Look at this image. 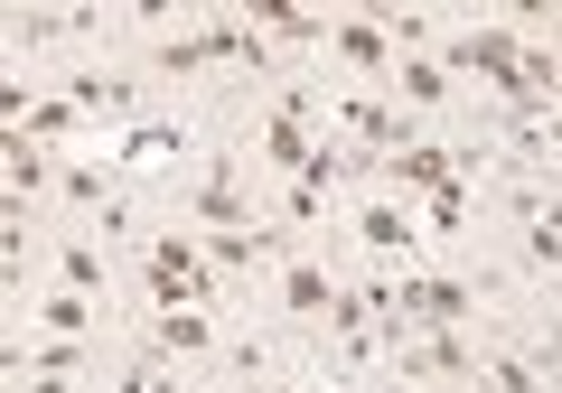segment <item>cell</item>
<instances>
[{
	"mask_svg": "<svg viewBox=\"0 0 562 393\" xmlns=\"http://www.w3.org/2000/svg\"><path fill=\"white\" fill-rule=\"evenodd\" d=\"M188 206H198V225H216V235H235V225H244V188H235V178H198Z\"/></svg>",
	"mask_w": 562,
	"mask_h": 393,
	"instance_id": "52a82bcc",
	"label": "cell"
},
{
	"mask_svg": "<svg viewBox=\"0 0 562 393\" xmlns=\"http://www.w3.org/2000/svg\"><path fill=\"white\" fill-rule=\"evenodd\" d=\"M262 159H272V169H291V178L310 169V103H301V94L281 103L272 122H262Z\"/></svg>",
	"mask_w": 562,
	"mask_h": 393,
	"instance_id": "3957f363",
	"label": "cell"
},
{
	"mask_svg": "<svg viewBox=\"0 0 562 393\" xmlns=\"http://www.w3.org/2000/svg\"><path fill=\"white\" fill-rule=\"evenodd\" d=\"M179 150H188V141L169 132V122H140V132H132V150H122V159H179Z\"/></svg>",
	"mask_w": 562,
	"mask_h": 393,
	"instance_id": "5bb4252c",
	"label": "cell"
},
{
	"mask_svg": "<svg viewBox=\"0 0 562 393\" xmlns=\"http://www.w3.org/2000/svg\"><path fill=\"white\" fill-rule=\"evenodd\" d=\"M38 150H29V132H10V196H38Z\"/></svg>",
	"mask_w": 562,
	"mask_h": 393,
	"instance_id": "9a60e30c",
	"label": "cell"
},
{
	"mask_svg": "<svg viewBox=\"0 0 562 393\" xmlns=\"http://www.w3.org/2000/svg\"><path fill=\"white\" fill-rule=\"evenodd\" d=\"M328 38H338V57H347V66H384V57H394V38H384V20H338Z\"/></svg>",
	"mask_w": 562,
	"mask_h": 393,
	"instance_id": "9c48e42d",
	"label": "cell"
},
{
	"mask_svg": "<svg viewBox=\"0 0 562 393\" xmlns=\"http://www.w3.org/2000/svg\"><path fill=\"white\" fill-rule=\"evenodd\" d=\"M535 20H543V29H553V47H562V10H535Z\"/></svg>",
	"mask_w": 562,
	"mask_h": 393,
	"instance_id": "d6986e66",
	"label": "cell"
},
{
	"mask_svg": "<svg viewBox=\"0 0 562 393\" xmlns=\"http://www.w3.org/2000/svg\"><path fill=\"white\" fill-rule=\"evenodd\" d=\"M525 262L535 272H562V216H525Z\"/></svg>",
	"mask_w": 562,
	"mask_h": 393,
	"instance_id": "8fae6325",
	"label": "cell"
},
{
	"mask_svg": "<svg viewBox=\"0 0 562 393\" xmlns=\"http://www.w3.org/2000/svg\"><path fill=\"white\" fill-rule=\"evenodd\" d=\"M38 328H47V337H85V291L47 300V310H38Z\"/></svg>",
	"mask_w": 562,
	"mask_h": 393,
	"instance_id": "e0dca14e",
	"label": "cell"
},
{
	"mask_svg": "<svg viewBox=\"0 0 562 393\" xmlns=\"http://www.w3.org/2000/svg\"><path fill=\"white\" fill-rule=\"evenodd\" d=\"M262 38H328V29H338V20H319V10H291V0H262Z\"/></svg>",
	"mask_w": 562,
	"mask_h": 393,
	"instance_id": "30bf717a",
	"label": "cell"
},
{
	"mask_svg": "<svg viewBox=\"0 0 562 393\" xmlns=\"http://www.w3.org/2000/svg\"><path fill=\"white\" fill-rule=\"evenodd\" d=\"M357 235L366 244H375V254H422V235H413V216H403V206H366V216H357Z\"/></svg>",
	"mask_w": 562,
	"mask_h": 393,
	"instance_id": "ba28073f",
	"label": "cell"
},
{
	"mask_svg": "<svg viewBox=\"0 0 562 393\" xmlns=\"http://www.w3.org/2000/svg\"><path fill=\"white\" fill-rule=\"evenodd\" d=\"M150 347H160V356H206L216 328H206V310H160V318H150Z\"/></svg>",
	"mask_w": 562,
	"mask_h": 393,
	"instance_id": "5b68a950",
	"label": "cell"
},
{
	"mask_svg": "<svg viewBox=\"0 0 562 393\" xmlns=\"http://www.w3.org/2000/svg\"><path fill=\"white\" fill-rule=\"evenodd\" d=\"M66 94H76V113H94V122H122V113H132V76H76V85H66Z\"/></svg>",
	"mask_w": 562,
	"mask_h": 393,
	"instance_id": "8992f818",
	"label": "cell"
},
{
	"mask_svg": "<svg viewBox=\"0 0 562 393\" xmlns=\"http://www.w3.org/2000/svg\"><path fill=\"white\" fill-rule=\"evenodd\" d=\"M469 310H479V291H460V281H422V272L394 281V318H403V328H413V318H422V328H460Z\"/></svg>",
	"mask_w": 562,
	"mask_h": 393,
	"instance_id": "7a4b0ae2",
	"label": "cell"
},
{
	"mask_svg": "<svg viewBox=\"0 0 562 393\" xmlns=\"http://www.w3.org/2000/svg\"><path fill=\"white\" fill-rule=\"evenodd\" d=\"M140 272H150V300H160V310H198V300H206V272H216V262H206V244L160 235L150 254H140Z\"/></svg>",
	"mask_w": 562,
	"mask_h": 393,
	"instance_id": "6da1fadb",
	"label": "cell"
},
{
	"mask_svg": "<svg viewBox=\"0 0 562 393\" xmlns=\"http://www.w3.org/2000/svg\"><path fill=\"white\" fill-rule=\"evenodd\" d=\"M403 94H413V113H422V103H441V94H450V76H441L431 57H403Z\"/></svg>",
	"mask_w": 562,
	"mask_h": 393,
	"instance_id": "7c38bea8",
	"label": "cell"
},
{
	"mask_svg": "<svg viewBox=\"0 0 562 393\" xmlns=\"http://www.w3.org/2000/svg\"><path fill=\"white\" fill-rule=\"evenodd\" d=\"M66 196H85V206H113V178H103V169H66Z\"/></svg>",
	"mask_w": 562,
	"mask_h": 393,
	"instance_id": "ac0fdd59",
	"label": "cell"
},
{
	"mask_svg": "<svg viewBox=\"0 0 562 393\" xmlns=\"http://www.w3.org/2000/svg\"><path fill=\"white\" fill-rule=\"evenodd\" d=\"M479 374H487L497 393H543V374H535V366H516V356H487Z\"/></svg>",
	"mask_w": 562,
	"mask_h": 393,
	"instance_id": "2e32d148",
	"label": "cell"
},
{
	"mask_svg": "<svg viewBox=\"0 0 562 393\" xmlns=\"http://www.w3.org/2000/svg\"><path fill=\"white\" fill-rule=\"evenodd\" d=\"M281 310H291V318H328V310H338V291H328L319 262H301V254L281 262Z\"/></svg>",
	"mask_w": 562,
	"mask_h": 393,
	"instance_id": "277c9868",
	"label": "cell"
},
{
	"mask_svg": "<svg viewBox=\"0 0 562 393\" xmlns=\"http://www.w3.org/2000/svg\"><path fill=\"white\" fill-rule=\"evenodd\" d=\"M57 272H66V291H103V254H94V244H66Z\"/></svg>",
	"mask_w": 562,
	"mask_h": 393,
	"instance_id": "4fadbf2b",
	"label": "cell"
}]
</instances>
